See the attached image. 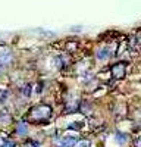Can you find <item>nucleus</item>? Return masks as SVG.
Wrapping results in <instances>:
<instances>
[{
    "label": "nucleus",
    "instance_id": "f257e3e1",
    "mask_svg": "<svg viewBox=\"0 0 141 147\" xmlns=\"http://www.w3.org/2000/svg\"><path fill=\"white\" fill-rule=\"evenodd\" d=\"M53 113V109L50 105H46V103H38L32 106L28 110V115H27V121L30 124H43V122H47L52 118Z\"/></svg>",
    "mask_w": 141,
    "mask_h": 147
},
{
    "label": "nucleus",
    "instance_id": "f03ea898",
    "mask_svg": "<svg viewBox=\"0 0 141 147\" xmlns=\"http://www.w3.org/2000/svg\"><path fill=\"white\" fill-rule=\"evenodd\" d=\"M110 77L116 81H121L126 75V62H116L110 66Z\"/></svg>",
    "mask_w": 141,
    "mask_h": 147
},
{
    "label": "nucleus",
    "instance_id": "7ed1b4c3",
    "mask_svg": "<svg viewBox=\"0 0 141 147\" xmlns=\"http://www.w3.org/2000/svg\"><path fill=\"white\" fill-rule=\"evenodd\" d=\"M13 62V53L9 47H0V69L7 68Z\"/></svg>",
    "mask_w": 141,
    "mask_h": 147
},
{
    "label": "nucleus",
    "instance_id": "20e7f679",
    "mask_svg": "<svg viewBox=\"0 0 141 147\" xmlns=\"http://www.w3.org/2000/svg\"><path fill=\"white\" fill-rule=\"evenodd\" d=\"M110 56H112V50H110V49H109L107 46L100 47L99 50L96 52V57H97L99 60H101V62H104V60L110 59Z\"/></svg>",
    "mask_w": 141,
    "mask_h": 147
},
{
    "label": "nucleus",
    "instance_id": "39448f33",
    "mask_svg": "<svg viewBox=\"0 0 141 147\" xmlns=\"http://www.w3.org/2000/svg\"><path fill=\"white\" fill-rule=\"evenodd\" d=\"M115 140L119 143L121 146H124L126 141H128V134H125V132H121V131H117L116 134H115Z\"/></svg>",
    "mask_w": 141,
    "mask_h": 147
},
{
    "label": "nucleus",
    "instance_id": "423d86ee",
    "mask_svg": "<svg viewBox=\"0 0 141 147\" xmlns=\"http://www.w3.org/2000/svg\"><path fill=\"white\" fill-rule=\"evenodd\" d=\"M16 132L19 134V136H27L28 134V125L25 124V122H19V124H16Z\"/></svg>",
    "mask_w": 141,
    "mask_h": 147
},
{
    "label": "nucleus",
    "instance_id": "0eeeda50",
    "mask_svg": "<svg viewBox=\"0 0 141 147\" xmlns=\"http://www.w3.org/2000/svg\"><path fill=\"white\" fill-rule=\"evenodd\" d=\"M21 94L23 96V97H27V99H30L31 97V94H32V84H25L22 87V90H21Z\"/></svg>",
    "mask_w": 141,
    "mask_h": 147
},
{
    "label": "nucleus",
    "instance_id": "6e6552de",
    "mask_svg": "<svg viewBox=\"0 0 141 147\" xmlns=\"http://www.w3.org/2000/svg\"><path fill=\"white\" fill-rule=\"evenodd\" d=\"M9 99V90L6 87H2L0 88V105H5Z\"/></svg>",
    "mask_w": 141,
    "mask_h": 147
},
{
    "label": "nucleus",
    "instance_id": "1a4fd4ad",
    "mask_svg": "<svg viewBox=\"0 0 141 147\" xmlns=\"http://www.w3.org/2000/svg\"><path fill=\"white\" fill-rule=\"evenodd\" d=\"M0 147H15V141L10 140V138H5L0 143Z\"/></svg>",
    "mask_w": 141,
    "mask_h": 147
},
{
    "label": "nucleus",
    "instance_id": "9d476101",
    "mask_svg": "<svg viewBox=\"0 0 141 147\" xmlns=\"http://www.w3.org/2000/svg\"><path fill=\"white\" fill-rule=\"evenodd\" d=\"M74 147H90V141H88V140H82V138H79Z\"/></svg>",
    "mask_w": 141,
    "mask_h": 147
},
{
    "label": "nucleus",
    "instance_id": "9b49d317",
    "mask_svg": "<svg viewBox=\"0 0 141 147\" xmlns=\"http://www.w3.org/2000/svg\"><path fill=\"white\" fill-rule=\"evenodd\" d=\"M132 147H141V137H135L132 140Z\"/></svg>",
    "mask_w": 141,
    "mask_h": 147
},
{
    "label": "nucleus",
    "instance_id": "f8f14e48",
    "mask_svg": "<svg viewBox=\"0 0 141 147\" xmlns=\"http://www.w3.org/2000/svg\"><path fill=\"white\" fill-rule=\"evenodd\" d=\"M134 37H135V40H137V43H138V44L141 46V31H138V32H137V34H135Z\"/></svg>",
    "mask_w": 141,
    "mask_h": 147
},
{
    "label": "nucleus",
    "instance_id": "ddd939ff",
    "mask_svg": "<svg viewBox=\"0 0 141 147\" xmlns=\"http://www.w3.org/2000/svg\"><path fill=\"white\" fill-rule=\"evenodd\" d=\"M28 147H41V146H40L37 141H30V143H28Z\"/></svg>",
    "mask_w": 141,
    "mask_h": 147
},
{
    "label": "nucleus",
    "instance_id": "4468645a",
    "mask_svg": "<svg viewBox=\"0 0 141 147\" xmlns=\"http://www.w3.org/2000/svg\"><path fill=\"white\" fill-rule=\"evenodd\" d=\"M140 119H141V112H140Z\"/></svg>",
    "mask_w": 141,
    "mask_h": 147
},
{
    "label": "nucleus",
    "instance_id": "2eb2a0df",
    "mask_svg": "<svg viewBox=\"0 0 141 147\" xmlns=\"http://www.w3.org/2000/svg\"><path fill=\"white\" fill-rule=\"evenodd\" d=\"M0 74H2V69H0Z\"/></svg>",
    "mask_w": 141,
    "mask_h": 147
}]
</instances>
